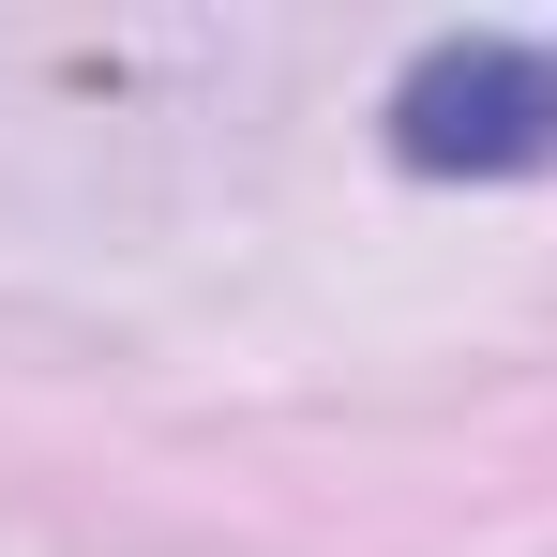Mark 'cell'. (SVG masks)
I'll return each mask as SVG.
<instances>
[{
  "instance_id": "1",
  "label": "cell",
  "mask_w": 557,
  "mask_h": 557,
  "mask_svg": "<svg viewBox=\"0 0 557 557\" xmlns=\"http://www.w3.org/2000/svg\"><path fill=\"white\" fill-rule=\"evenodd\" d=\"M392 151H407L422 182H512V166H557V46H512V30L422 46L407 91H392Z\"/></svg>"
}]
</instances>
